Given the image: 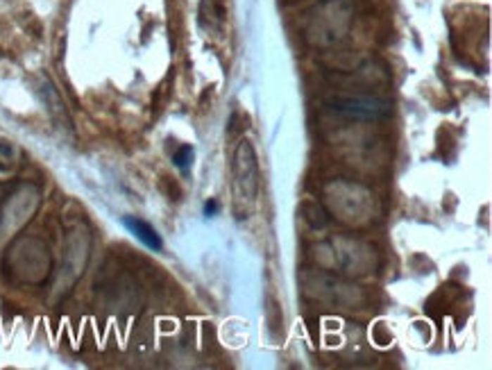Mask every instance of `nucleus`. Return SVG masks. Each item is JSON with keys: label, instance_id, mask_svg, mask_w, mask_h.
Masks as SVG:
<instances>
[{"label": "nucleus", "instance_id": "obj_4", "mask_svg": "<svg viewBox=\"0 0 492 370\" xmlns=\"http://www.w3.org/2000/svg\"><path fill=\"white\" fill-rule=\"evenodd\" d=\"M218 209V204L216 202H211V204H207V214H213V211H216Z\"/></svg>", "mask_w": 492, "mask_h": 370}, {"label": "nucleus", "instance_id": "obj_2", "mask_svg": "<svg viewBox=\"0 0 492 370\" xmlns=\"http://www.w3.org/2000/svg\"><path fill=\"white\" fill-rule=\"evenodd\" d=\"M122 225H125V228H127L132 234H134L143 245H148L150 250L159 252V250L163 248V243H161V239H159L157 230L152 228L150 223L141 221V218H134V216H125V218H122Z\"/></svg>", "mask_w": 492, "mask_h": 370}, {"label": "nucleus", "instance_id": "obj_1", "mask_svg": "<svg viewBox=\"0 0 492 370\" xmlns=\"http://www.w3.org/2000/svg\"><path fill=\"white\" fill-rule=\"evenodd\" d=\"M332 109L350 118H384L391 114V105L377 98H338L332 102Z\"/></svg>", "mask_w": 492, "mask_h": 370}, {"label": "nucleus", "instance_id": "obj_3", "mask_svg": "<svg viewBox=\"0 0 492 370\" xmlns=\"http://www.w3.org/2000/svg\"><path fill=\"white\" fill-rule=\"evenodd\" d=\"M191 161H193V150L189 146H184L175 152V164L182 168V171H187L191 166Z\"/></svg>", "mask_w": 492, "mask_h": 370}]
</instances>
